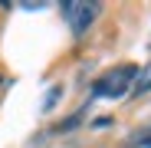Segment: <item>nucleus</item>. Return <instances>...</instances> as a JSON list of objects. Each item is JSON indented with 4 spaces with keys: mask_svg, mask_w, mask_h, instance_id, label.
<instances>
[{
    "mask_svg": "<svg viewBox=\"0 0 151 148\" xmlns=\"http://www.w3.org/2000/svg\"><path fill=\"white\" fill-rule=\"evenodd\" d=\"M59 7H63V17H66L69 30L76 36H82L92 27V20L102 13V4H99V0H66V4H59Z\"/></svg>",
    "mask_w": 151,
    "mask_h": 148,
    "instance_id": "2",
    "label": "nucleus"
},
{
    "mask_svg": "<svg viewBox=\"0 0 151 148\" xmlns=\"http://www.w3.org/2000/svg\"><path fill=\"white\" fill-rule=\"evenodd\" d=\"M0 86H4V76H0Z\"/></svg>",
    "mask_w": 151,
    "mask_h": 148,
    "instance_id": "4",
    "label": "nucleus"
},
{
    "mask_svg": "<svg viewBox=\"0 0 151 148\" xmlns=\"http://www.w3.org/2000/svg\"><path fill=\"white\" fill-rule=\"evenodd\" d=\"M135 76H138V66H132V63L112 66L109 72H102V76L92 82V95L95 99H122V95L132 92Z\"/></svg>",
    "mask_w": 151,
    "mask_h": 148,
    "instance_id": "1",
    "label": "nucleus"
},
{
    "mask_svg": "<svg viewBox=\"0 0 151 148\" xmlns=\"http://www.w3.org/2000/svg\"><path fill=\"white\" fill-rule=\"evenodd\" d=\"M145 92H151V63L145 69H138V76L132 82V95H145Z\"/></svg>",
    "mask_w": 151,
    "mask_h": 148,
    "instance_id": "3",
    "label": "nucleus"
}]
</instances>
